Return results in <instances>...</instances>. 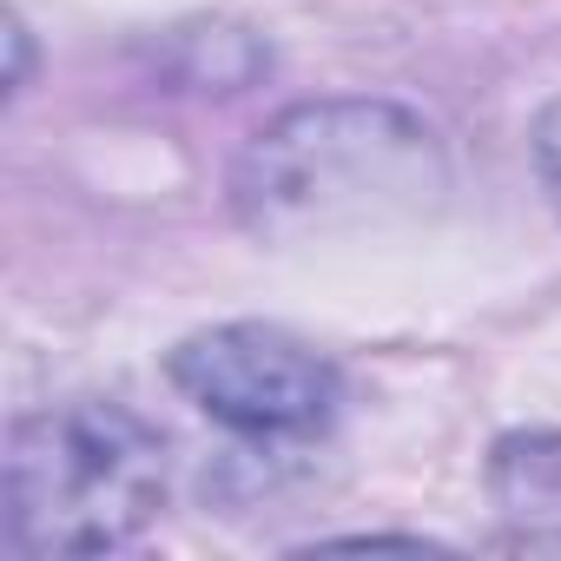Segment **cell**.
<instances>
[{
  "mask_svg": "<svg viewBox=\"0 0 561 561\" xmlns=\"http://www.w3.org/2000/svg\"><path fill=\"white\" fill-rule=\"evenodd\" d=\"M535 165H541V179H548V192H554V205H561V100L541 113V126H535Z\"/></svg>",
  "mask_w": 561,
  "mask_h": 561,
  "instance_id": "4",
  "label": "cell"
},
{
  "mask_svg": "<svg viewBox=\"0 0 561 561\" xmlns=\"http://www.w3.org/2000/svg\"><path fill=\"white\" fill-rule=\"evenodd\" d=\"M430 133L383 113V106H311L291 113L271 139H257L244 165V198L257 225L285 218V211H331V205H364V192L410 185L416 165L430 159Z\"/></svg>",
  "mask_w": 561,
  "mask_h": 561,
  "instance_id": "2",
  "label": "cell"
},
{
  "mask_svg": "<svg viewBox=\"0 0 561 561\" xmlns=\"http://www.w3.org/2000/svg\"><path fill=\"white\" fill-rule=\"evenodd\" d=\"M159 495L165 443L113 403L41 410L8 436L14 554H106L152 522Z\"/></svg>",
  "mask_w": 561,
  "mask_h": 561,
  "instance_id": "1",
  "label": "cell"
},
{
  "mask_svg": "<svg viewBox=\"0 0 561 561\" xmlns=\"http://www.w3.org/2000/svg\"><path fill=\"white\" fill-rule=\"evenodd\" d=\"M172 383L238 436H318L337 416V370L264 324H225L179 344Z\"/></svg>",
  "mask_w": 561,
  "mask_h": 561,
  "instance_id": "3",
  "label": "cell"
}]
</instances>
